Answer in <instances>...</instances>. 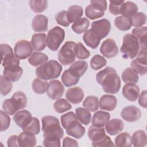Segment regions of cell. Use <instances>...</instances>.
<instances>
[{
	"mask_svg": "<svg viewBox=\"0 0 147 147\" xmlns=\"http://www.w3.org/2000/svg\"><path fill=\"white\" fill-rule=\"evenodd\" d=\"M96 80L102 86L106 93L114 94L117 93L120 89V78L115 69L112 67H107L98 72Z\"/></svg>",
	"mask_w": 147,
	"mask_h": 147,
	"instance_id": "6da1fadb",
	"label": "cell"
},
{
	"mask_svg": "<svg viewBox=\"0 0 147 147\" xmlns=\"http://www.w3.org/2000/svg\"><path fill=\"white\" fill-rule=\"evenodd\" d=\"M42 131L44 138H59L61 139L64 136V131L60 125L57 118L51 116H44L41 119Z\"/></svg>",
	"mask_w": 147,
	"mask_h": 147,
	"instance_id": "7a4b0ae2",
	"label": "cell"
},
{
	"mask_svg": "<svg viewBox=\"0 0 147 147\" xmlns=\"http://www.w3.org/2000/svg\"><path fill=\"white\" fill-rule=\"evenodd\" d=\"M63 67L56 60H49L37 67L35 71L36 76L44 80H48L57 78Z\"/></svg>",
	"mask_w": 147,
	"mask_h": 147,
	"instance_id": "3957f363",
	"label": "cell"
},
{
	"mask_svg": "<svg viewBox=\"0 0 147 147\" xmlns=\"http://www.w3.org/2000/svg\"><path fill=\"white\" fill-rule=\"evenodd\" d=\"M26 104L27 98L25 94L21 91H17L10 99H6L3 101L2 109L6 113L12 115L17 111L25 108Z\"/></svg>",
	"mask_w": 147,
	"mask_h": 147,
	"instance_id": "277c9868",
	"label": "cell"
},
{
	"mask_svg": "<svg viewBox=\"0 0 147 147\" xmlns=\"http://www.w3.org/2000/svg\"><path fill=\"white\" fill-rule=\"evenodd\" d=\"M88 136L94 147L114 146L110 138L106 134L105 130L102 127L91 126L88 130Z\"/></svg>",
	"mask_w": 147,
	"mask_h": 147,
	"instance_id": "5b68a950",
	"label": "cell"
},
{
	"mask_svg": "<svg viewBox=\"0 0 147 147\" xmlns=\"http://www.w3.org/2000/svg\"><path fill=\"white\" fill-rule=\"evenodd\" d=\"M140 48L139 42L135 36L130 33L123 36V43L120 49L123 58L133 59L137 56Z\"/></svg>",
	"mask_w": 147,
	"mask_h": 147,
	"instance_id": "8992f818",
	"label": "cell"
},
{
	"mask_svg": "<svg viewBox=\"0 0 147 147\" xmlns=\"http://www.w3.org/2000/svg\"><path fill=\"white\" fill-rule=\"evenodd\" d=\"M65 38V31L56 26L50 29L47 36V45L52 51H56Z\"/></svg>",
	"mask_w": 147,
	"mask_h": 147,
	"instance_id": "52a82bcc",
	"label": "cell"
},
{
	"mask_svg": "<svg viewBox=\"0 0 147 147\" xmlns=\"http://www.w3.org/2000/svg\"><path fill=\"white\" fill-rule=\"evenodd\" d=\"M76 43L68 41L60 48L58 52V60L63 65H68L75 60V47Z\"/></svg>",
	"mask_w": 147,
	"mask_h": 147,
	"instance_id": "ba28073f",
	"label": "cell"
},
{
	"mask_svg": "<svg viewBox=\"0 0 147 147\" xmlns=\"http://www.w3.org/2000/svg\"><path fill=\"white\" fill-rule=\"evenodd\" d=\"M90 29L101 40L106 37L110 32L111 24L107 19L103 18L92 22Z\"/></svg>",
	"mask_w": 147,
	"mask_h": 147,
	"instance_id": "9c48e42d",
	"label": "cell"
},
{
	"mask_svg": "<svg viewBox=\"0 0 147 147\" xmlns=\"http://www.w3.org/2000/svg\"><path fill=\"white\" fill-rule=\"evenodd\" d=\"M1 52L2 54V65L5 68L7 66L20 64V60L14 55L12 48L6 44H1Z\"/></svg>",
	"mask_w": 147,
	"mask_h": 147,
	"instance_id": "30bf717a",
	"label": "cell"
},
{
	"mask_svg": "<svg viewBox=\"0 0 147 147\" xmlns=\"http://www.w3.org/2000/svg\"><path fill=\"white\" fill-rule=\"evenodd\" d=\"M33 47L31 43L25 40H19L14 46V54L18 59H25L32 55Z\"/></svg>",
	"mask_w": 147,
	"mask_h": 147,
	"instance_id": "8fae6325",
	"label": "cell"
},
{
	"mask_svg": "<svg viewBox=\"0 0 147 147\" xmlns=\"http://www.w3.org/2000/svg\"><path fill=\"white\" fill-rule=\"evenodd\" d=\"M119 49L113 39L107 38L105 40L100 47V53L106 58L110 59L116 56Z\"/></svg>",
	"mask_w": 147,
	"mask_h": 147,
	"instance_id": "7c38bea8",
	"label": "cell"
},
{
	"mask_svg": "<svg viewBox=\"0 0 147 147\" xmlns=\"http://www.w3.org/2000/svg\"><path fill=\"white\" fill-rule=\"evenodd\" d=\"M64 92V87L58 80H53L49 82L47 94L49 98L53 100L60 99Z\"/></svg>",
	"mask_w": 147,
	"mask_h": 147,
	"instance_id": "4fadbf2b",
	"label": "cell"
},
{
	"mask_svg": "<svg viewBox=\"0 0 147 147\" xmlns=\"http://www.w3.org/2000/svg\"><path fill=\"white\" fill-rule=\"evenodd\" d=\"M121 115L125 121L129 122H133L140 119L141 116V112L137 107L129 106L122 110Z\"/></svg>",
	"mask_w": 147,
	"mask_h": 147,
	"instance_id": "5bb4252c",
	"label": "cell"
},
{
	"mask_svg": "<svg viewBox=\"0 0 147 147\" xmlns=\"http://www.w3.org/2000/svg\"><path fill=\"white\" fill-rule=\"evenodd\" d=\"M3 74L11 82H15L21 78L23 74V69L18 64H14L5 67Z\"/></svg>",
	"mask_w": 147,
	"mask_h": 147,
	"instance_id": "9a60e30c",
	"label": "cell"
},
{
	"mask_svg": "<svg viewBox=\"0 0 147 147\" xmlns=\"http://www.w3.org/2000/svg\"><path fill=\"white\" fill-rule=\"evenodd\" d=\"M139 87L133 83H126L122 88V95L127 100L134 102L136 101L140 94Z\"/></svg>",
	"mask_w": 147,
	"mask_h": 147,
	"instance_id": "2e32d148",
	"label": "cell"
},
{
	"mask_svg": "<svg viewBox=\"0 0 147 147\" xmlns=\"http://www.w3.org/2000/svg\"><path fill=\"white\" fill-rule=\"evenodd\" d=\"M84 96L83 90L79 87H74L69 88L66 93L67 99L73 104L80 103Z\"/></svg>",
	"mask_w": 147,
	"mask_h": 147,
	"instance_id": "e0dca14e",
	"label": "cell"
},
{
	"mask_svg": "<svg viewBox=\"0 0 147 147\" xmlns=\"http://www.w3.org/2000/svg\"><path fill=\"white\" fill-rule=\"evenodd\" d=\"M18 143L20 147H33L36 145V138L33 133L24 131L18 136Z\"/></svg>",
	"mask_w": 147,
	"mask_h": 147,
	"instance_id": "ac0fdd59",
	"label": "cell"
},
{
	"mask_svg": "<svg viewBox=\"0 0 147 147\" xmlns=\"http://www.w3.org/2000/svg\"><path fill=\"white\" fill-rule=\"evenodd\" d=\"M65 130L68 135L78 139L82 138L86 132L85 127L82 125L78 120H76L70 123Z\"/></svg>",
	"mask_w": 147,
	"mask_h": 147,
	"instance_id": "d6986e66",
	"label": "cell"
},
{
	"mask_svg": "<svg viewBox=\"0 0 147 147\" xmlns=\"http://www.w3.org/2000/svg\"><path fill=\"white\" fill-rule=\"evenodd\" d=\"M48 17L42 14H37L33 19L32 27L36 32H44L48 30Z\"/></svg>",
	"mask_w": 147,
	"mask_h": 147,
	"instance_id": "ffe728a7",
	"label": "cell"
},
{
	"mask_svg": "<svg viewBox=\"0 0 147 147\" xmlns=\"http://www.w3.org/2000/svg\"><path fill=\"white\" fill-rule=\"evenodd\" d=\"M117 105V99L115 96L111 95H103L101 96L99 106L102 110L113 111L114 110Z\"/></svg>",
	"mask_w": 147,
	"mask_h": 147,
	"instance_id": "44dd1931",
	"label": "cell"
},
{
	"mask_svg": "<svg viewBox=\"0 0 147 147\" xmlns=\"http://www.w3.org/2000/svg\"><path fill=\"white\" fill-rule=\"evenodd\" d=\"M32 118V117L30 112L26 110L19 111L13 117V120L17 125L21 127L22 129L25 128L29 123Z\"/></svg>",
	"mask_w": 147,
	"mask_h": 147,
	"instance_id": "7402d4cb",
	"label": "cell"
},
{
	"mask_svg": "<svg viewBox=\"0 0 147 147\" xmlns=\"http://www.w3.org/2000/svg\"><path fill=\"white\" fill-rule=\"evenodd\" d=\"M124 127L123 122L118 118L113 119L108 121L105 125V129L109 134L114 136L121 132Z\"/></svg>",
	"mask_w": 147,
	"mask_h": 147,
	"instance_id": "603a6c76",
	"label": "cell"
},
{
	"mask_svg": "<svg viewBox=\"0 0 147 147\" xmlns=\"http://www.w3.org/2000/svg\"><path fill=\"white\" fill-rule=\"evenodd\" d=\"M88 66V63L86 61L78 60L73 63L68 70L72 75L80 78L86 72Z\"/></svg>",
	"mask_w": 147,
	"mask_h": 147,
	"instance_id": "cb8c5ba5",
	"label": "cell"
},
{
	"mask_svg": "<svg viewBox=\"0 0 147 147\" xmlns=\"http://www.w3.org/2000/svg\"><path fill=\"white\" fill-rule=\"evenodd\" d=\"M31 45L33 49L36 51H41L45 49L47 45V36L45 33H35L31 38Z\"/></svg>",
	"mask_w": 147,
	"mask_h": 147,
	"instance_id": "d4e9b609",
	"label": "cell"
},
{
	"mask_svg": "<svg viewBox=\"0 0 147 147\" xmlns=\"http://www.w3.org/2000/svg\"><path fill=\"white\" fill-rule=\"evenodd\" d=\"M146 33L147 28L146 26L137 27L132 30L131 34L138 40L141 50H146Z\"/></svg>",
	"mask_w": 147,
	"mask_h": 147,
	"instance_id": "484cf974",
	"label": "cell"
},
{
	"mask_svg": "<svg viewBox=\"0 0 147 147\" xmlns=\"http://www.w3.org/2000/svg\"><path fill=\"white\" fill-rule=\"evenodd\" d=\"M110 119L109 113L103 111H96L92 118V125L96 127H103Z\"/></svg>",
	"mask_w": 147,
	"mask_h": 147,
	"instance_id": "4316f807",
	"label": "cell"
},
{
	"mask_svg": "<svg viewBox=\"0 0 147 147\" xmlns=\"http://www.w3.org/2000/svg\"><path fill=\"white\" fill-rule=\"evenodd\" d=\"M83 14V8L78 5H72L68 7L67 11V16L68 22L74 23L81 18Z\"/></svg>",
	"mask_w": 147,
	"mask_h": 147,
	"instance_id": "83f0119b",
	"label": "cell"
},
{
	"mask_svg": "<svg viewBox=\"0 0 147 147\" xmlns=\"http://www.w3.org/2000/svg\"><path fill=\"white\" fill-rule=\"evenodd\" d=\"M83 38L85 44L92 49L96 48L100 41V40L92 32L90 29L84 32Z\"/></svg>",
	"mask_w": 147,
	"mask_h": 147,
	"instance_id": "f1b7e54d",
	"label": "cell"
},
{
	"mask_svg": "<svg viewBox=\"0 0 147 147\" xmlns=\"http://www.w3.org/2000/svg\"><path fill=\"white\" fill-rule=\"evenodd\" d=\"M131 143L135 147L145 146L147 143V137L145 131L142 130L136 131L132 136Z\"/></svg>",
	"mask_w": 147,
	"mask_h": 147,
	"instance_id": "f546056e",
	"label": "cell"
},
{
	"mask_svg": "<svg viewBox=\"0 0 147 147\" xmlns=\"http://www.w3.org/2000/svg\"><path fill=\"white\" fill-rule=\"evenodd\" d=\"M138 6L131 1H126L123 3L121 7V14L122 16L130 18L138 11Z\"/></svg>",
	"mask_w": 147,
	"mask_h": 147,
	"instance_id": "4dcf8cb0",
	"label": "cell"
},
{
	"mask_svg": "<svg viewBox=\"0 0 147 147\" xmlns=\"http://www.w3.org/2000/svg\"><path fill=\"white\" fill-rule=\"evenodd\" d=\"M48 60V56L42 52H35L32 54L30 57L28 59L29 64L34 67L40 65Z\"/></svg>",
	"mask_w": 147,
	"mask_h": 147,
	"instance_id": "1f68e13d",
	"label": "cell"
},
{
	"mask_svg": "<svg viewBox=\"0 0 147 147\" xmlns=\"http://www.w3.org/2000/svg\"><path fill=\"white\" fill-rule=\"evenodd\" d=\"M121 78L122 80L126 83L136 84L139 80L138 74L131 68H126L122 72Z\"/></svg>",
	"mask_w": 147,
	"mask_h": 147,
	"instance_id": "d6a6232c",
	"label": "cell"
},
{
	"mask_svg": "<svg viewBox=\"0 0 147 147\" xmlns=\"http://www.w3.org/2000/svg\"><path fill=\"white\" fill-rule=\"evenodd\" d=\"M90 26L89 20L83 17L78 20L77 21L74 22L71 28L77 34H81L83 32H85L87 30L88 28Z\"/></svg>",
	"mask_w": 147,
	"mask_h": 147,
	"instance_id": "836d02e7",
	"label": "cell"
},
{
	"mask_svg": "<svg viewBox=\"0 0 147 147\" xmlns=\"http://www.w3.org/2000/svg\"><path fill=\"white\" fill-rule=\"evenodd\" d=\"M75 114L78 120L82 124L88 125L91 119V114L90 112L86 109L78 107L75 110Z\"/></svg>",
	"mask_w": 147,
	"mask_h": 147,
	"instance_id": "e575fe53",
	"label": "cell"
},
{
	"mask_svg": "<svg viewBox=\"0 0 147 147\" xmlns=\"http://www.w3.org/2000/svg\"><path fill=\"white\" fill-rule=\"evenodd\" d=\"M132 145L131 137L130 135L126 133H122L118 134L115 138V146L130 147Z\"/></svg>",
	"mask_w": 147,
	"mask_h": 147,
	"instance_id": "d590c367",
	"label": "cell"
},
{
	"mask_svg": "<svg viewBox=\"0 0 147 147\" xmlns=\"http://www.w3.org/2000/svg\"><path fill=\"white\" fill-rule=\"evenodd\" d=\"M48 83L47 80H42L40 78H36L33 80L32 84L33 91L37 94H44L48 88Z\"/></svg>",
	"mask_w": 147,
	"mask_h": 147,
	"instance_id": "8d00e7d4",
	"label": "cell"
},
{
	"mask_svg": "<svg viewBox=\"0 0 147 147\" xmlns=\"http://www.w3.org/2000/svg\"><path fill=\"white\" fill-rule=\"evenodd\" d=\"M115 26L122 31H126L131 28V24L130 18L124 16L117 17L114 20Z\"/></svg>",
	"mask_w": 147,
	"mask_h": 147,
	"instance_id": "74e56055",
	"label": "cell"
},
{
	"mask_svg": "<svg viewBox=\"0 0 147 147\" xmlns=\"http://www.w3.org/2000/svg\"><path fill=\"white\" fill-rule=\"evenodd\" d=\"M83 106L92 112L96 111L99 107L98 98L95 96H88L83 101Z\"/></svg>",
	"mask_w": 147,
	"mask_h": 147,
	"instance_id": "f35d334b",
	"label": "cell"
},
{
	"mask_svg": "<svg viewBox=\"0 0 147 147\" xmlns=\"http://www.w3.org/2000/svg\"><path fill=\"white\" fill-rule=\"evenodd\" d=\"M29 3L31 10L36 13H42L48 7V1L45 0H30Z\"/></svg>",
	"mask_w": 147,
	"mask_h": 147,
	"instance_id": "ab89813d",
	"label": "cell"
},
{
	"mask_svg": "<svg viewBox=\"0 0 147 147\" xmlns=\"http://www.w3.org/2000/svg\"><path fill=\"white\" fill-rule=\"evenodd\" d=\"M61 81L65 86L71 87L76 84L79 81V78L72 75L68 69H66L61 76Z\"/></svg>",
	"mask_w": 147,
	"mask_h": 147,
	"instance_id": "60d3db41",
	"label": "cell"
},
{
	"mask_svg": "<svg viewBox=\"0 0 147 147\" xmlns=\"http://www.w3.org/2000/svg\"><path fill=\"white\" fill-rule=\"evenodd\" d=\"M0 92L2 96H6L11 90L13 83L10 80L4 75L0 76Z\"/></svg>",
	"mask_w": 147,
	"mask_h": 147,
	"instance_id": "b9f144b4",
	"label": "cell"
},
{
	"mask_svg": "<svg viewBox=\"0 0 147 147\" xmlns=\"http://www.w3.org/2000/svg\"><path fill=\"white\" fill-rule=\"evenodd\" d=\"M53 108L58 113H63L72 108L71 105L65 99H58L53 103Z\"/></svg>",
	"mask_w": 147,
	"mask_h": 147,
	"instance_id": "7bdbcfd3",
	"label": "cell"
},
{
	"mask_svg": "<svg viewBox=\"0 0 147 147\" xmlns=\"http://www.w3.org/2000/svg\"><path fill=\"white\" fill-rule=\"evenodd\" d=\"M107 64V60L99 55H94L90 61V65L93 70L96 71L102 68Z\"/></svg>",
	"mask_w": 147,
	"mask_h": 147,
	"instance_id": "ee69618b",
	"label": "cell"
},
{
	"mask_svg": "<svg viewBox=\"0 0 147 147\" xmlns=\"http://www.w3.org/2000/svg\"><path fill=\"white\" fill-rule=\"evenodd\" d=\"M131 26L135 27H141L145 25L146 22V16L142 12L136 13L131 17L130 18Z\"/></svg>",
	"mask_w": 147,
	"mask_h": 147,
	"instance_id": "f6af8a7d",
	"label": "cell"
},
{
	"mask_svg": "<svg viewBox=\"0 0 147 147\" xmlns=\"http://www.w3.org/2000/svg\"><path fill=\"white\" fill-rule=\"evenodd\" d=\"M75 56L79 59H86L90 56V52L81 42L76 44L75 47Z\"/></svg>",
	"mask_w": 147,
	"mask_h": 147,
	"instance_id": "bcb514c9",
	"label": "cell"
},
{
	"mask_svg": "<svg viewBox=\"0 0 147 147\" xmlns=\"http://www.w3.org/2000/svg\"><path fill=\"white\" fill-rule=\"evenodd\" d=\"M22 130L31 132L34 134H38L40 132V125L38 118L32 117L31 121Z\"/></svg>",
	"mask_w": 147,
	"mask_h": 147,
	"instance_id": "7dc6e473",
	"label": "cell"
},
{
	"mask_svg": "<svg viewBox=\"0 0 147 147\" xmlns=\"http://www.w3.org/2000/svg\"><path fill=\"white\" fill-rule=\"evenodd\" d=\"M85 14L90 20H95L103 17L105 14V12H102L90 5L86 7Z\"/></svg>",
	"mask_w": 147,
	"mask_h": 147,
	"instance_id": "c3c4849f",
	"label": "cell"
},
{
	"mask_svg": "<svg viewBox=\"0 0 147 147\" xmlns=\"http://www.w3.org/2000/svg\"><path fill=\"white\" fill-rule=\"evenodd\" d=\"M130 66L136 72L140 75H145L147 72L146 65L142 64L136 59L131 60Z\"/></svg>",
	"mask_w": 147,
	"mask_h": 147,
	"instance_id": "681fc988",
	"label": "cell"
},
{
	"mask_svg": "<svg viewBox=\"0 0 147 147\" xmlns=\"http://www.w3.org/2000/svg\"><path fill=\"white\" fill-rule=\"evenodd\" d=\"M78 120L76 114H74L72 111H69L61 116L60 121L62 125V126L64 129H66L67 126L71 123L72 122Z\"/></svg>",
	"mask_w": 147,
	"mask_h": 147,
	"instance_id": "f907efd6",
	"label": "cell"
},
{
	"mask_svg": "<svg viewBox=\"0 0 147 147\" xmlns=\"http://www.w3.org/2000/svg\"><path fill=\"white\" fill-rule=\"evenodd\" d=\"M125 2L123 1H110L109 5V11L113 15L121 14V7Z\"/></svg>",
	"mask_w": 147,
	"mask_h": 147,
	"instance_id": "816d5d0a",
	"label": "cell"
},
{
	"mask_svg": "<svg viewBox=\"0 0 147 147\" xmlns=\"http://www.w3.org/2000/svg\"><path fill=\"white\" fill-rule=\"evenodd\" d=\"M0 120H1V131L6 130L10 126V118L5 111H0Z\"/></svg>",
	"mask_w": 147,
	"mask_h": 147,
	"instance_id": "f5cc1de1",
	"label": "cell"
},
{
	"mask_svg": "<svg viewBox=\"0 0 147 147\" xmlns=\"http://www.w3.org/2000/svg\"><path fill=\"white\" fill-rule=\"evenodd\" d=\"M55 20L59 25L67 27L69 25L67 16V11L62 10L58 12L55 16Z\"/></svg>",
	"mask_w": 147,
	"mask_h": 147,
	"instance_id": "db71d44e",
	"label": "cell"
},
{
	"mask_svg": "<svg viewBox=\"0 0 147 147\" xmlns=\"http://www.w3.org/2000/svg\"><path fill=\"white\" fill-rule=\"evenodd\" d=\"M90 5L102 12H105L107 9V2L105 0H91Z\"/></svg>",
	"mask_w": 147,
	"mask_h": 147,
	"instance_id": "11a10c76",
	"label": "cell"
},
{
	"mask_svg": "<svg viewBox=\"0 0 147 147\" xmlns=\"http://www.w3.org/2000/svg\"><path fill=\"white\" fill-rule=\"evenodd\" d=\"M43 145L45 146H60V138H44Z\"/></svg>",
	"mask_w": 147,
	"mask_h": 147,
	"instance_id": "9f6ffc18",
	"label": "cell"
},
{
	"mask_svg": "<svg viewBox=\"0 0 147 147\" xmlns=\"http://www.w3.org/2000/svg\"><path fill=\"white\" fill-rule=\"evenodd\" d=\"M63 147L66 146H78V143L76 140H74L68 137H65L63 140Z\"/></svg>",
	"mask_w": 147,
	"mask_h": 147,
	"instance_id": "6f0895ef",
	"label": "cell"
},
{
	"mask_svg": "<svg viewBox=\"0 0 147 147\" xmlns=\"http://www.w3.org/2000/svg\"><path fill=\"white\" fill-rule=\"evenodd\" d=\"M138 61L144 64H146V50H140L138 51L137 55V58L136 59Z\"/></svg>",
	"mask_w": 147,
	"mask_h": 147,
	"instance_id": "680465c9",
	"label": "cell"
},
{
	"mask_svg": "<svg viewBox=\"0 0 147 147\" xmlns=\"http://www.w3.org/2000/svg\"><path fill=\"white\" fill-rule=\"evenodd\" d=\"M138 103L141 107H142L145 109H146L147 107V105H146V90H144L141 93L140 96L139 97V99H138Z\"/></svg>",
	"mask_w": 147,
	"mask_h": 147,
	"instance_id": "91938a15",
	"label": "cell"
},
{
	"mask_svg": "<svg viewBox=\"0 0 147 147\" xmlns=\"http://www.w3.org/2000/svg\"><path fill=\"white\" fill-rule=\"evenodd\" d=\"M18 137L16 135L11 136L7 140V146L9 147L12 146H19L18 143Z\"/></svg>",
	"mask_w": 147,
	"mask_h": 147,
	"instance_id": "94428289",
	"label": "cell"
}]
</instances>
